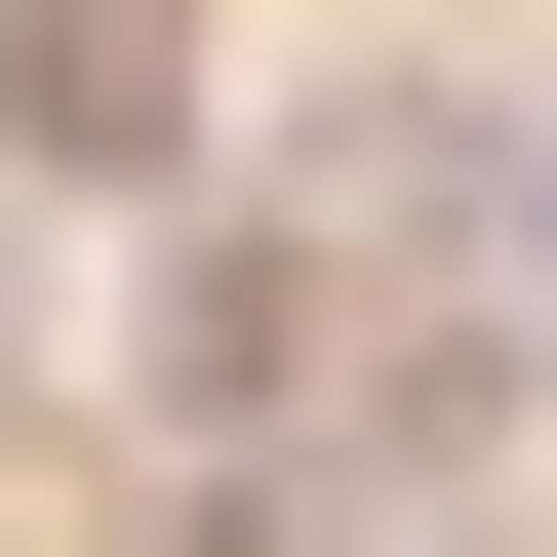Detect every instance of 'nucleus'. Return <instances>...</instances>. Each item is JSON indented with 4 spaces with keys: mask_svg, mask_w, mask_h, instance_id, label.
I'll use <instances>...</instances> for the list:
<instances>
[{
    "mask_svg": "<svg viewBox=\"0 0 557 557\" xmlns=\"http://www.w3.org/2000/svg\"><path fill=\"white\" fill-rule=\"evenodd\" d=\"M0 160H199V0H40L0 40Z\"/></svg>",
    "mask_w": 557,
    "mask_h": 557,
    "instance_id": "nucleus-1",
    "label": "nucleus"
},
{
    "mask_svg": "<svg viewBox=\"0 0 557 557\" xmlns=\"http://www.w3.org/2000/svg\"><path fill=\"white\" fill-rule=\"evenodd\" d=\"M0 359H40V319H0Z\"/></svg>",
    "mask_w": 557,
    "mask_h": 557,
    "instance_id": "nucleus-2",
    "label": "nucleus"
}]
</instances>
